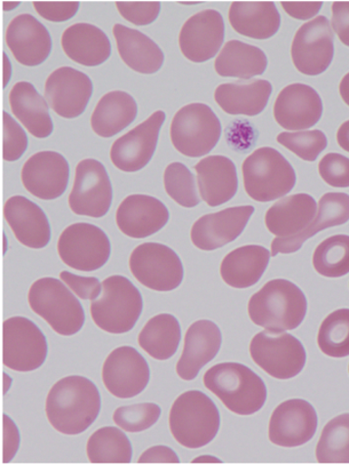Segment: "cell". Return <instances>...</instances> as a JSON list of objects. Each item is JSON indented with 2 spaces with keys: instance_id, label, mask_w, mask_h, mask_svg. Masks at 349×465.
Here are the masks:
<instances>
[{
  "instance_id": "cell-1",
  "label": "cell",
  "mask_w": 349,
  "mask_h": 465,
  "mask_svg": "<svg viewBox=\"0 0 349 465\" xmlns=\"http://www.w3.org/2000/svg\"><path fill=\"white\" fill-rule=\"evenodd\" d=\"M102 401L95 384L83 376H67L51 389L45 412L54 430L61 434H82L98 419Z\"/></svg>"
},
{
  "instance_id": "cell-2",
  "label": "cell",
  "mask_w": 349,
  "mask_h": 465,
  "mask_svg": "<svg viewBox=\"0 0 349 465\" xmlns=\"http://www.w3.org/2000/svg\"><path fill=\"white\" fill-rule=\"evenodd\" d=\"M306 312L307 301L303 291L284 279L267 282L248 303L252 322L275 332L296 330Z\"/></svg>"
},
{
  "instance_id": "cell-3",
  "label": "cell",
  "mask_w": 349,
  "mask_h": 465,
  "mask_svg": "<svg viewBox=\"0 0 349 465\" xmlns=\"http://www.w3.org/2000/svg\"><path fill=\"white\" fill-rule=\"evenodd\" d=\"M203 381L222 403L238 415H252L264 407L267 391L263 380L247 366L221 363L208 369Z\"/></svg>"
},
{
  "instance_id": "cell-4",
  "label": "cell",
  "mask_w": 349,
  "mask_h": 465,
  "mask_svg": "<svg viewBox=\"0 0 349 465\" xmlns=\"http://www.w3.org/2000/svg\"><path fill=\"white\" fill-rule=\"evenodd\" d=\"M219 427L218 409L204 392L189 391L174 401L170 428L181 446L198 449L208 445L217 437Z\"/></svg>"
},
{
  "instance_id": "cell-5",
  "label": "cell",
  "mask_w": 349,
  "mask_h": 465,
  "mask_svg": "<svg viewBox=\"0 0 349 465\" xmlns=\"http://www.w3.org/2000/svg\"><path fill=\"white\" fill-rule=\"evenodd\" d=\"M144 302L138 288L130 279L111 276L102 282V292L92 301L91 314L95 325L108 333L123 334L136 326Z\"/></svg>"
},
{
  "instance_id": "cell-6",
  "label": "cell",
  "mask_w": 349,
  "mask_h": 465,
  "mask_svg": "<svg viewBox=\"0 0 349 465\" xmlns=\"http://www.w3.org/2000/svg\"><path fill=\"white\" fill-rule=\"evenodd\" d=\"M246 193L258 203H269L289 193L296 173L280 152L259 148L245 159L242 167Z\"/></svg>"
},
{
  "instance_id": "cell-7",
  "label": "cell",
  "mask_w": 349,
  "mask_h": 465,
  "mask_svg": "<svg viewBox=\"0 0 349 465\" xmlns=\"http://www.w3.org/2000/svg\"><path fill=\"white\" fill-rule=\"evenodd\" d=\"M32 311L41 316L63 336H71L82 330L85 322L81 302L60 280L45 277L32 284L28 294Z\"/></svg>"
},
{
  "instance_id": "cell-8",
  "label": "cell",
  "mask_w": 349,
  "mask_h": 465,
  "mask_svg": "<svg viewBox=\"0 0 349 465\" xmlns=\"http://www.w3.org/2000/svg\"><path fill=\"white\" fill-rule=\"evenodd\" d=\"M221 124L213 110L201 103L189 104L174 115L170 125L172 145L180 154L199 158L216 148Z\"/></svg>"
},
{
  "instance_id": "cell-9",
  "label": "cell",
  "mask_w": 349,
  "mask_h": 465,
  "mask_svg": "<svg viewBox=\"0 0 349 465\" xmlns=\"http://www.w3.org/2000/svg\"><path fill=\"white\" fill-rule=\"evenodd\" d=\"M251 357L261 369L276 380L296 378L306 362V352L295 336L265 331L254 336Z\"/></svg>"
},
{
  "instance_id": "cell-10",
  "label": "cell",
  "mask_w": 349,
  "mask_h": 465,
  "mask_svg": "<svg viewBox=\"0 0 349 465\" xmlns=\"http://www.w3.org/2000/svg\"><path fill=\"white\" fill-rule=\"evenodd\" d=\"M130 268L141 284L161 292L177 290L185 275L178 253L161 243L138 246L131 255Z\"/></svg>"
},
{
  "instance_id": "cell-11",
  "label": "cell",
  "mask_w": 349,
  "mask_h": 465,
  "mask_svg": "<svg viewBox=\"0 0 349 465\" xmlns=\"http://www.w3.org/2000/svg\"><path fill=\"white\" fill-rule=\"evenodd\" d=\"M58 252L68 267L93 272L105 266L111 255V242L104 231L94 224L77 223L63 231Z\"/></svg>"
},
{
  "instance_id": "cell-12",
  "label": "cell",
  "mask_w": 349,
  "mask_h": 465,
  "mask_svg": "<svg viewBox=\"0 0 349 465\" xmlns=\"http://www.w3.org/2000/svg\"><path fill=\"white\" fill-rule=\"evenodd\" d=\"M3 361L18 372L34 371L47 358L49 346L44 332L25 317H13L4 322Z\"/></svg>"
},
{
  "instance_id": "cell-13",
  "label": "cell",
  "mask_w": 349,
  "mask_h": 465,
  "mask_svg": "<svg viewBox=\"0 0 349 465\" xmlns=\"http://www.w3.org/2000/svg\"><path fill=\"white\" fill-rule=\"evenodd\" d=\"M113 202V188L104 165L84 159L76 167L69 206L77 215L99 219L105 216Z\"/></svg>"
},
{
  "instance_id": "cell-14",
  "label": "cell",
  "mask_w": 349,
  "mask_h": 465,
  "mask_svg": "<svg viewBox=\"0 0 349 465\" xmlns=\"http://www.w3.org/2000/svg\"><path fill=\"white\" fill-rule=\"evenodd\" d=\"M291 55L300 74H324L334 57V35L329 20L320 15L301 26L293 40Z\"/></svg>"
},
{
  "instance_id": "cell-15",
  "label": "cell",
  "mask_w": 349,
  "mask_h": 465,
  "mask_svg": "<svg viewBox=\"0 0 349 465\" xmlns=\"http://www.w3.org/2000/svg\"><path fill=\"white\" fill-rule=\"evenodd\" d=\"M165 118L163 111H156L146 122L114 142L110 157L118 170L136 173L149 164L155 154Z\"/></svg>"
},
{
  "instance_id": "cell-16",
  "label": "cell",
  "mask_w": 349,
  "mask_h": 465,
  "mask_svg": "<svg viewBox=\"0 0 349 465\" xmlns=\"http://www.w3.org/2000/svg\"><path fill=\"white\" fill-rule=\"evenodd\" d=\"M102 382L113 396L131 399L148 387L150 368L144 357L131 347L115 349L102 366Z\"/></svg>"
},
{
  "instance_id": "cell-17",
  "label": "cell",
  "mask_w": 349,
  "mask_h": 465,
  "mask_svg": "<svg viewBox=\"0 0 349 465\" xmlns=\"http://www.w3.org/2000/svg\"><path fill=\"white\" fill-rule=\"evenodd\" d=\"M92 92L89 76L73 67H62L46 79L44 98L59 116L73 119L83 114Z\"/></svg>"
},
{
  "instance_id": "cell-18",
  "label": "cell",
  "mask_w": 349,
  "mask_h": 465,
  "mask_svg": "<svg viewBox=\"0 0 349 465\" xmlns=\"http://www.w3.org/2000/svg\"><path fill=\"white\" fill-rule=\"evenodd\" d=\"M316 428L315 408L305 400L292 399L275 409L269 420L268 437L276 446L298 447L314 438Z\"/></svg>"
},
{
  "instance_id": "cell-19",
  "label": "cell",
  "mask_w": 349,
  "mask_h": 465,
  "mask_svg": "<svg viewBox=\"0 0 349 465\" xmlns=\"http://www.w3.org/2000/svg\"><path fill=\"white\" fill-rule=\"evenodd\" d=\"M69 176L66 158L53 151H42L31 156L21 173L24 187L42 200H54L65 193Z\"/></svg>"
},
{
  "instance_id": "cell-20",
  "label": "cell",
  "mask_w": 349,
  "mask_h": 465,
  "mask_svg": "<svg viewBox=\"0 0 349 465\" xmlns=\"http://www.w3.org/2000/svg\"><path fill=\"white\" fill-rule=\"evenodd\" d=\"M225 40V22L216 10H206L190 17L179 34L182 54L194 63L216 57Z\"/></svg>"
},
{
  "instance_id": "cell-21",
  "label": "cell",
  "mask_w": 349,
  "mask_h": 465,
  "mask_svg": "<svg viewBox=\"0 0 349 465\" xmlns=\"http://www.w3.org/2000/svg\"><path fill=\"white\" fill-rule=\"evenodd\" d=\"M253 213L254 207L247 205L203 215L193 224L190 239L201 251L218 250L242 234Z\"/></svg>"
},
{
  "instance_id": "cell-22",
  "label": "cell",
  "mask_w": 349,
  "mask_h": 465,
  "mask_svg": "<svg viewBox=\"0 0 349 465\" xmlns=\"http://www.w3.org/2000/svg\"><path fill=\"white\" fill-rule=\"evenodd\" d=\"M5 42L15 59L27 67L42 65L53 49L49 30L29 14L12 20L5 32Z\"/></svg>"
},
{
  "instance_id": "cell-23",
  "label": "cell",
  "mask_w": 349,
  "mask_h": 465,
  "mask_svg": "<svg viewBox=\"0 0 349 465\" xmlns=\"http://www.w3.org/2000/svg\"><path fill=\"white\" fill-rule=\"evenodd\" d=\"M277 124L288 131H305L320 122L323 102L313 87L295 84L286 86L274 106Z\"/></svg>"
},
{
  "instance_id": "cell-24",
  "label": "cell",
  "mask_w": 349,
  "mask_h": 465,
  "mask_svg": "<svg viewBox=\"0 0 349 465\" xmlns=\"http://www.w3.org/2000/svg\"><path fill=\"white\" fill-rule=\"evenodd\" d=\"M170 212L160 200L148 195L126 197L116 213V223L124 235L144 239L162 230L170 221Z\"/></svg>"
},
{
  "instance_id": "cell-25",
  "label": "cell",
  "mask_w": 349,
  "mask_h": 465,
  "mask_svg": "<svg viewBox=\"0 0 349 465\" xmlns=\"http://www.w3.org/2000/svg\"><path fill=\"white\" fill-rule=\"evenodd\" d=\"M5 219L24 246L42 250L51 242L52 230L46 214L26 197H11L4 207Z\"/></svg>"
},
{
  "instance_id": "cell-26",
  "label": "cell",
  "mask_w": 349,
  "mask_h": 465,
  "mask_svg": "<svg viewBox=\"0 0 349 465\" xmlns=\"http://www.w3.org/2000/svg\"><path fill=\"white\" fill-rule=\"evenodd\" d=\"M219 327L209 320H199L189 327L185 347L177 365L181 380L189 381L197 378L201 369L217 357L221 348Z\"/></svg>"
},
{
  "instance_id": "cell-27",
  "label": "cell",
  "mask_w": 349,
  "mask_h": 465,
  "mask_svg": "<svg viewBox=\"0 0 349 465\" xmlns=\"http://www.w3.org/2000/svg\"><path fill=\"white\" fill-rule=\"evenodd\" d=\"M198 187L202 200L211 207L229 202L238 191V175L234 163L226 156L206 157L195 166Z\"/></svg>"
},
{
  "instance_id": "cell-28",
  "label": "cell",
  "mask_w": 349,
  "mask_h": 465,
  "mask_svg": "<svg viewBox=\"0 0 349 465\" xmlns=\"http://www.w3.org/2000/svg\"><path fill=\"white\" fill-rule=\"evenodd\" d=\"M62 47L69 59L86 67L102 65L112 52L105 32L87 23L74 24L63 31Z\"/></svg>"
},
{
  "instance_id": "cell-29",
  "label": "cell",
  "mask_w": 349,
  "mask_h": 465,
  "mask_svg": "<svg viewBox=\"0 0 349 465\" xmlns=\"http://www.w3.org/2000/svg\"><path fill=\"white\" fill-rule=\"evenodd\" d=\"M315 200L307 194L282 198L266 214L269 232L277 238H291L305 231L315 219Z\"/></svg>"
},
{
  "instance_id": "cell-30",
  "label": "cell",
  "mask_w": 349,
  "mask_h": 465,
  "mask_svg": "<svg viewBox=\"0 0 349 465\" xmlns=\"http://www.w3.org/2000/svg\"><path fill=\"white\" fill-rule=\"evenodd\" d=\"M113 35L121 58L133 71L154 74L164 64V53L154 40L139 30L116 24Z\"/></svg>"
},
{
  "instance_id": "cell-31",
  "label": "cell",
  "mask_w": 349,
  "mask_h": 465,
  "mask_svg": "<svg viewBox=\"0 0 349 465\" xmlns=\"http://www.w3.org/2000/svg\"><path fill=\"white\" fill-rule=\"evenodd\" d=\"M349 221V196L344 193L325 194L319 203L316 218L305 231L291 238H276L272 243V255L296 252L307 239L322 230L341 226Z\"/></svg>"
},
{
  "instance_id": "cell-32",
  "label": "cell",
  "mask_w": 349,
  "mask_h": 465,
  "mask_svg": "<svg viewBox=\"0 0 349 465\" xmlns=\"http://www.w3.org/2000/svg\"><path fill=\"white\" fill-rule=\"evenodd\" d=\"M13 114L26 130L37 139H45L53 132L49 103L26 82L15 84L10 93Z\"/></svg>"
},
{
  "instance_id": "cell-33",
  "label": "cell",
  "mask_w": 349,
  "mask_h": 465,
  "mask_svg": "<svg viewBox=\"0 0 349 465\" xmlns=\"http://www.w3.org/2000/svg\"><path fill=\"white\" fill-rule=\"evenodd\" d=\"M271 253L258 245H246L229 252L220 266L222 280L231 287L244 290L256 285L266 272Z\"/></svg>"
},
{
  "instance_id": "cell-34",
  "label": "cell",
  "mask_w": 349,
  "mask_h": 465,
  "mask_svg": "<svg viewBox=\"0 0 349 465\" xmlns=\"http://www.w3.org/2000/svg\"><path fill=\"white\" fill-rule=\"evenodd\" d=\"M272 92L271 83L258 79L248 84H220L214 99L228 114L257 116L266 109Z\"/></svg>"
},
{
  "instance_id": "cell-35",
  "label": "cell",
  "mask_w": 349,
  "mask_h": 465,
  "mask_svg": "<svg viewBox=\"0 0 349 465\" xmlns=\"http://www.w3.org/2000/svg\"><path fill=\"white\" fill-rule=\"evenodd\" d=\"M228 20L238 34L254 39L271 38L281 26V15L274 3H233Z\"/></svg>"
},
{
  "instance_id": "cell-36",
  "label": "cell",
  "mask_w": 349,
  "mask_h": 465,
  "mask_svg": "<svg viewBox=\"0 0 349 465\" xmlns=\"http://www.w3.org/2000/svg\"><path fill=\"white\" fill-rule=\"evenodd\" d=\"M138 104L130 94L108 93L95 107L91 119L92 131L102 138H112L130 126L138 116Z\"/></svg>"
},
{
  "instance_id": "cell-37",
  "label": "cell",
  "mask_w": 349,
  "mask_h": 465,
  "mask_svg": "<svg viewBox=\"0 0 349 465\" xmlns=\"http://www.w3.org/2000/svg\"><path fill=\"white\" fill-rule=\"evenodd\" d=\"M214 67L221 77L250 79L265 74L267 58L258 47L231 40L219 53Z\"/></svg>"
},
{
  "instance_id": "cell-38",
  "label": "cell",
  "mask_w": 349,
  "mask_h": 465,
  "mask_svg": "<svg viewBox=\"0 0 349 465\" xmlns=\"http://www.w3.org/2000/svg\"><path fill=\"white\" fill-rule=\"evenodd\" d=\"M181 340L179 320L170 314L150 319L139 335L140 347L159 361L176 355Z\"/></svg>"
},
{
  "instance_id": "cell-39",
  "label": "cell",
  "mask_w": 349,
  "mask_h": 465,
  "mask_svg": "<svg viewBox=\"0 0 349 465\" xmlns=\"http://www.w3.org/2000/svg\"><path fill=\"white\" fill-rule=\"evenodd\" d=\"M86 452L92 463H131L132 460L129 437L114 427L94 431L87 440Z\"/></svg>"
},
{
  "instance_id": "cell-40",
  "label": "cell",
  "mask_w": 349,
  "mask_h": 465,
  "mask_svg": "<svg viewBox=\"0 0 349 465\" xmlns=\"http://www.w3.org/2000/svg\"><path fill=\"white\" fill-rule=\"evenodd\" d=\"M315 454L320 463H349V413L339 415L326 424Z\"/></svg>"
},
{
  "instance_id": "cell-41",
  "label": "cell",
  "mask_w": 349,
  "mask_h": 465,
  "mask_svg": "<svg viewBox=\"0 0 349 465\" xmlns=\"http://www.w3.org/2000/svg\"><path fill=\"white\" fill-rule=\"evenodd\" d=\"M313 263L320 275L339 278L349 272V236L335 235L323 242L314 252Z\"/></svg>"
},
{
  "instance_id": "cell-42",
  "label": "cell",
  "mask_w": 349,
  "mask_h": 465,
  "mask_svg": "<svg viewBox=\"0 0 349 465\" xmlns=\"http://www.w3.org/2000/svg\"><path fill=\"white\" fill-rule=\"evenodd\" d=\"M317 344L325 355L332 358L349 356V310L333 312L323 321Z\"/></svg>"
},
{
  "instance_id": "cell-43",
  "label": "cell",
  "mask_w": 349,
  "mask_h": 465,
  "mask_svg": "<svg viewBox=\"0 0 349 465\" xmlns=\"http://www.w3.org/2000/svg\"><path fill=\"white\" fill-rule=\"evenodd\" d=\"M164 187L170 197L182 207L193 208L201 202L194 174L180 163H173L166 167Z\"/></svg>"
},
{
  "instance_id": "cell-44",
  "label": "cell",
  "mask_w": 349,
  "mask_h": 465,
  "mask_svg": "<svg viewBox=\"0 0 349 465\" xmlns=\"http://www.w3.org/2000/svg\"><path fill=\"white\" fill-rule=\"evenodd\" d=\"M160 416V406L154 403H142L117 408L113 414V420L125 431L140 432L152 428Z\"/></svg>"
},
{
  "instance_id": "cell-45",
  "label": "cell",
  "mask_w": 349,
  "mask_h": 465,
  "mask_svg": "<svg viewBox=\"0 0 349 465\" xmlns=\"http://www.w3.org/2000/svg\"><path fill=\"white\" fill-rule=\"evenodd\" d=\"M276 141L301 159L311 163L315 162L328 145L326 135L321 131L282 133L277 135Z\"/></svg>"
},
{
  "instance_id": "cell-46",
  "label": "cell",
  "mask_w": 349,
  "mask_h": 465,
  "mask_svg": "<svg viewBox=\"0 0 349 465\" xmlns=\"http://www.w3.org/2000/svg\"><path fill=\"white\" fill-rule=\"evenodd\" d=\"M28 148V136L15 119L4 112V159L17 162Z\"/></svg>"
},
{
  "instance_id": "cell-47",
  "label": "cell",
  "mask_w": 349,
  "mask_h": 465,
  "mask_svg": "<svg viewBox=\"0 0 349 465\" xmlns=\"http://www.w3.org/2000/svg\"><path fill=\"white\" fill-rule=\"evenodd\" d=\"M319 172L329 186L349 187V158L337 153L327 154L319 163Z\"/></svg>"
},
{
  "instance_id": "cell-48",
  "label": "cell",
  "mask_w": 349,
  "mask_h": 465,
  "mask_svg": "<svg viewBox=\"0 0 349 465\" xmlns=\"http://www.w3.org/2000/svg\"><path fill=\"white\" fill-rule=\"evenodd\" d=\"M116 7L121 17L137 26L154 23L161 11V4L158 2H117Z\"/></svg>"
},
{
  "instance_id": "cell-49",
  "label": "cell",
  "mask_w": 349,
  "mask_h": 465,
  "mask_svg": "<svg viewBox=\"0 0 349 465\" xmlns=\"http://www.w3.org/2000/svg\"><path fill=\"white\" fill-rule=\"evenodd\" d=\"M60 278L79 299L95 301L102 292L98 278L78 276L68 271L61 272Z\"/></svg>"
},
{
  "instance_id": "cell-50",
  "label": "cell",
  "mask_w": 349,
  "mask_h": 465,
  "mask_svg": "<svg viewBox=\"0 0 349 465\" xmlns=\"http://www.w3.org/2000/svg\"><path fill=\"white\" fill-rule=\"evenodd\" d=\"M35 11L41 17L47 21L63 23L75 17L81 3L77 2H34Z\"/></svg>"
},
{
  "instance_id": "cell-51",
  "label": "cell",
  "mask_w": 349,
  "mask_h": 465,
  "mask_svg": "<svg viewBox=\"0 0 349 465\" xmlns=\"http://www.w3.org/2000/svg\"><path fill=\"white\" fill-rule=\"evenodd\" d=\"M20 431L9 416L4 415V463L14 460L20 448Z\"/></svg>"
},
{
  "instance_id": "cell-52",
  "label": "cell",
  "mask_w": 349,
  "mask_h": 465,
  "mask_svg": "<svg viewBox=\"0 0 349 465\" xmlns=\"http://www.w3.org/2000/svg\"><path fill=\"white\" fill-rule=\"evenodd\" d=\"M332 27L340 42L349 46V2H337L332 5Z\"/></svg>"
},
{
  "instance_id": "cell-53",
  "label": "cell",
  "mask_w": 349,
  "mask_h": 465,
  "mask_svg": "<svg viewBox=\"0 0 349 465\" xmlns=\"http://www.w3.org/2000/svg\"><path fill=\"white\" fill-rule=\"evenodd\" d=\"M139 463H179V459L171 448L154 446L141 454Z\"/></svg>"
},
{
  "instance_id": "cell-54",
  "label": "cell",
  "mask_w": 349,
  "mask_h": 465,
  "mask_svg": "<svg viewBox=\"0 0 349 465\" xmlns=\"http://www.w3.org/2000/svg\"><path fill=\"white\" fill-rule=\"evenodd\" d=\"M286 13L297 20H308L320 12L323 3H281Z\"/></svg>"
},
{
  "instance_id": "cell-55",
  "label": "cell",
  "mask_w": 349,
  "mask_h": 465,
  "mask_svg": "<svg viewBox=\"0 0 349 465\" xmlns=\"http://www.w3.org/2000/svg\"><path fill=\"white\" fill-rule=\"evenodd\" d=\"M339 146L349 153V120L340 126L337 132Z\"/></svg>"
},
{
  "instance_id": "cell-56",
  "label": "cell",
  "mask_w": 349,
  "mask_h": 465,
  "mask_svg": "<svg viewBox=\"0 0 349 465\" xmlns=\"http://www.w3.org/2000/svg\"><path fill=\"white\" fill-rule=\"evenodd\" d=\"M339 92L341 98L349 106V74H347L343 80H341Z\"/></svg>"
},
{
  "instance_id": "cell-57",
  "label": "cell",
  "mask_w": 349,
  "mask_h": 465,
  "mask_svg": "<svg viewBox=\"0 0 349 465\" xmlns=\"http://www.w3.org/2000/svg\"><path fill=\"white\" fill-rule=\"evenodd\" d=\"M5 57V74H4V87L5 88L7 84L10 83L11 75H12V65L9 59L6 57V54H4Z\"/></svg>"
},
{
  "instance_id": "cell-58",
  "label": "cell",
  "mask_w": 349,
  "mask_h": 465,
  "mask_svg": "<svg viewBox=\"0 0 349 465\" xmlns=\"http://www.w3.org/2000/svg\"><path fill=\"white\" fill-rule=\"evenodd\" d=\"M193 463H221V460H218L217 457H213L210 455H203L200 457H197L193 461Z\"/></svg>"
},
{
  "instance_id": "cell-59",
  "label": "cell",
  "mask_w": 349,
  "mask_h": 465,
  "mask_svg": "<svg viewBox=\"0 0 349 465\" xmlns=\"http://www.w3.org/2000/svg\"><path fill=\"white\" fill-rule=\"evenodd\" d=\"M20 5V3H4V11L5 12H11L15 9H17V7Z\"/></svg>"
},
{
  "instance_id": "cell-60",
  "label": "cell",
  "mask_w": 349,
  "mask_h": 465,
  "mask_svg": "<svg viewBox=\"0 0 349 465\" xmlns=\"http://www.w3.org/2000/svg\"><path fill=\"white\" fill-rule=\"evenodd\" d=\"M182 5H198V4H200V3H180Z\"/></svg>"
}]
</instances>
